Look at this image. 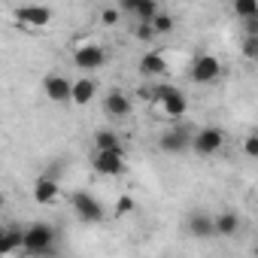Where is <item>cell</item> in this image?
Masks as SVG:
<instances>
[{
  "label": "cell",
  "mask_w": 258,
  "mask_h": 258,
  "mask_svg": "<svg viewBox=\"0 0 258 258\" xmlns=\"http://www.w3.org/2000/svg\"><path fill=\"white\" fill-rule=\"evenodd\" d=\"M55 228L52 225H46V222H34V225H28L25 228V234H22V252H28V255H55Z\"/></svg>",
  "instance_id": "obj_1"
},
{
  "label": "cell",
  "mask_w": 258,
  "mask_h": 258,
  "mask_svg": "<svg viewBox=\"0 0 258 258\" xmlns=\"http://www.w3.org/2000/svg\"><path fill=\"white\" fill-rule=\"evenodd\" d=\"M155 100L161 103V109L170 115V118H182L188 112V97L176 88V85H158L155 88Z\"/></svg>",
  "instance_id": "obj_2"
},
{
  "label": "cell",
  "mask_w": 258,
  "mask_h": 258,
  "mask_svg": "<svg viewBox=\"0 0 258 258\" xmlns=\"http://www.w3.org/2000/svg\"><path fill=\"white\" fill-rule=\"evenodd\" d=\"M70 207H73V213H76L82 222H100V219L106 216L103 204H100L91 191H73V195H70Z\"/></svg>",
  "instance_id": "obj_3"
},
{
  "label": "cell",
  "mask_w": 258,
  "mask_h": 258,
  "mask_svg": "<svg viewBox=\"0 0 258 258\" xmlns=\"http://www.w3.org/2000/svg\"><path fill=\"white\" fill-rule=\"evenodd\" d=\"M198 155H216L222 146H225V131L222 127H201V131L191 134V143H188Z\"/></svg>",
  "instance_id": "obj_4"
},
{
  "label": "cell",
  "mask_w": 258,
  "mask_h": 258,
  "mask_svg": "<svg viewBox=\"0 0 258 258\" xmlns=\"http://www.w3.org/2000/svg\"><path fill=\"white\" fill-rule=\"evenodd\" d=\"M91 167H94L100 176H118V173L124 170V152H121V146H118V149H97Z\"/></svg>",
  "instance_id": "obj_5"
},
{
  "label": "cell",
  "mask_w": 258,
  "mask_h": 258,
  "mask_svg": "<svg viewBox=\"0 0 258 258\" xmlns=\"http://www.w3.org/2000/svg\"><path fill=\"white\" fill-rule=\"evenodd\" d=\"M16 22L19 25H28V28H46L52 22V10L49 7H40V4H22L13 10Z\"/></svg>",
  "instance_id": "obj_6"
},
{
  "label": "cell",
  "mask_w": 258,
  "mask_h": 258,
  "mask_svg": "<svg viewBox=\"0 0 258 258\" xmlns=\"http://www.w3.org/2000/svg\"><path fill=\"white\" fill-rule=\"evenodd\" d=\"M222 76V64L216 55H198L195 64H191V79L198 85H213L216 79Z\"/></svg>",
  "instance_id": "obj_7"
},
{
  "label": "cell",
  "mask_w": 258,
  "mask_h": 258,
  "mask_svg": "<svg viewBox=\"0 0 258 258\" xmlns=\"http://www.w3.org/2000/svg\"><path fill=\"white\" fill-rule=\"evenodd\" d=\"M188 143H191V131H188L185 124H176V127H170V131L161 134L158 149L161 152H170V155H179V152L188 149Z\"/></svg>",
  "instance_id": "obj_8"
},
{
  "label": "cell",
  "mask_w": 258,
  "mask_h": 258,
  "mask_svg": "<svg viewBox=\"0 0 258 258\" xmlns=\"http://www.w3.org/2000/svg\"><path fill=\"white\" fill-rule=\"evenodd\" d=\"M73 64H76L79 70H100V67L106 64V52H103L97 43H85V46H79V49L73 52Z\"/></svg>",
  "instance_id": "obj_9"
},
{
  "label": "cell",
  "mask_w": 258,
  "mask_h": 258,
  "mask_svg": "<svg viewBox=\"0 0 258 258\" xmlns=\"http://www.w3.org/2000/svg\"><path fill=\"white\" fill-rule=\"evenodd\" d=\"M70 79L67 76H58V73H52V76H46L43 79V94L52 100V103H67L70 100Z\"/></svg>",
  "instance_id": "obj_10"
},
{
  "label": "cell",
  "mask_w": 258,
  "mask_h": 258,
  "mask_svg": "<svg viewBox=\"0 0 258 258\" xmlns=\"http://www.w3.org/2000/svg\"><path fill=\"white\" fill-rule=\"evenodd\" d=\"M118 10L134 16L137 22H152V16L158 13V0H118Z\"/></svg>",
  "instance_id": "obj_11"
},
{
  "label": "cell",
  "mask_w": 258,
  "mask_h": 258,
  "mask_svg": "<svg viewBox=\"0 0 258 258\" xmlns=\"http://www.w3.org/2000/svg\"><path fill=\"white\" fill-rule=\"evenodd\" d=\"M103 112L109 118H127V115H131V97L121 94V91H109L103 97Z\"/></svg>",
  "instance_id": "obj_12"
},
{
  "label": "cell",
  "mask_w": 258,
  "mask_h": 258,
  "mask_svg": "<svg viewBox=\"0 0 258 258\" xmlns=\"http://www.w3.org/2000/svg\"><path fill=\"white\" fill-rule=\"evenodd\" d=\"M58 195H61V185H58L55 176H40L34 182V201L37 204H55Z\"/></svg>",
  "instance_id": "obj_13"
},
{
  "label": "cell",
  "mask_w": 258,
  "mask_h": 258,
  "mask_svg": "<svg viewBox=\"0 0 258 258\" xmlns=\"http://www.w3.org/2000/svg\"><path fill=\"white\" fill-rule=\"evenodd\" d=\"M240 228H243V222H240L237 213H222V216L213 219V234L216 237H237Z\"/></svg>",
  "instance_id": "obj_14"
},
{
  "label": "cell",
  "mask_w": 258,
  "mask_h": 258,
  "mask_svg": "<svg viewBox=\"0 0 258 258\" xmlns=\"http://www.w3.org/2000/svg\"><path fill=\"white\" fill-rule=\"evenodd\" d=\"M188 234L198 237V240L216 237V234H213V216H210V213H191V216H188Z\"/></svg>",
  "instance_id": "obj_15"
},
{
  "label": "cell",
  "mask_w": 258,
  "mask_h": 258,
  "mask_svg": "<svg viewBox=\"0 0 258 258\" xmlns=\"http://www.w3.org/2000/svg\"><path fill=\"white\" fill-rule=\"evenodd\" d=\"M94 82L91 79H76L73 85H70V100L76 103V106H88L91 103V97H94Z\"/></svg>",
  "instance_id": "obj_16"
},
{
  "label": "cell",
  "mask_w": 258,
  "mask_h": 258,
  "mask_svg": "<svg viewBox=\"0 0 258 258\" xmlns=\"http://www.w3.org/2000/svg\"><path fill=\"white\" fill-rule=\"evenodd\" d=\"M164 70H167V61H164L161 52H146L140 58V73L143 76H161Z\"/></svg>",
  "instance_id": "obj_17"
},
{
  "label": "cell",
  "mask_w": 258,
  "mask_h": 258,
  "mask_svg": "<svg viewBox=\"0 0 258 258\" xmlns=\"http://www.w3.org/2000/svg\"><path fill=\"white\" fill-rule=\"evenodd\" d=\"M234 16L243 22L258 19V0H234Z\"/></svg>",
  "instance_id": "obj_18"
},
{
  "label": "cell",
  "mask_w": 258,
  "mask_h": 258,
  "mask_svg": "<svg viewBox=\"0 0 258 258\" xmlns=\"http://www.w3.org/2000/svg\"><path fill=\"white\" fill-rule=\"evenodd\" d=\"M149 25H152L155 37H164V34H170V31H173V25H176V22H173V16H167V13H161V10H158V13L152 16V22H149Z\"/></svg>",
  "instance_id": "obj_19"
},
{
  "label": "cell",
  "mask_w": 258,
  "mask_h": 258,
  "mask_svg": "<svg viewBox=\"0 0 258 258\" xmlns=\"http://www.w3.org/2000/svg\"><path fill=\"white\" fill-rule=\"evenodd\" d=\"M94 146H97V149H118V146H121V140H118V134H115V131L103 127V131H97V134H94Z\"/></svg>",
  "instance_id": "obj_20"
},
{
  "label": "cell",
  "mask_w": 258,
  "mask_h": 258,
  "mask_svg": "<svg viewBox=\"0 0 258 258\" xmlns=\"http://www.w3.org/2000/svg\"><path fill=\"white\" fill-rule=\"evenodd\" d=\"M134 207H137V204H134V198H131V195H121V198L115 201V207H112V213H115V216L121 219V216H127V213H131Z\"/></svg>",
  "instance_id": "obj_21"
},
{
  "label": "cell",
  "mask_w": 258,
  "mask_h": 258,
  "mask_svg": "<svg viewBox=\"0 0 258 258\" xmlns=\"http://www.w3.org/2000/svg\"><path fill=\"white\" fill-rule=\"evenodd\" d=\"M243 52H246V58H258V34H246V43H243Z\"/></svg>",
  "instance_id": "obj_22"
},
{
  "label": "cell",
  "mask_w": 258,
  "mask_h": 258,
  "mask_svg": "<svg viewBox=\"0 0 258 258\" xmlns=\"http://www.w3.org/2000/svg\"><path fill=\"white\" fill-rule=\"evenodd\" d=\"M134 34H137V40H143V43H149V40L155 37V31H152V25H149V22H137Z\"/></svg>",
  "instance_id": "obj_23"
},
{
  "label": "cell",
  "mask_w": 258,
  "mask_h": 258,
  "mask_svg": "<svg viewBox=\"0 0 258 258\" xmlns=\"http://www.w3.org/2000/svg\"><path fill=\"white\" fill-rule=\"evenodd\" d=\"M100 22H103V25H118V10L106 7V10L100 13Z\"/></svg>",
  "instance_id": "obj_24"
},
{
  "label": "cell",
  "mask_w": 258,
  "mask_h": 258,
  "mask_svg": "<svg viewBox=\"0 0 258 258\" xmlns=\"http://www.w3.org/2000/svg\"><path fill=\"white\" fill-rule=\"evenodd\" d=\"M243 149H246V155H249V158H255V155H258V137H252V134H249Z\"/></svg>",
  "instance_id": "obj_25"
},
{
  "label": "cell",
  "mask_w": 258,
  "mask_h": 258,
  "mask_svg": "<svg viewBox=\"0 0 258 258\" xmlns=\"http://www.w3.org/2000/svg\"><path fill=\"white\" fill-rule=\"evenodd\" d=\"M13 252V246L7 243V237H0V255H10Z\"/></svg>",
  "instance_id": "obj_26"
},
{
  "label": "cell",
  "mask_w": 258,
  "mask_h": 258,
  "mask_svg": "<svg viewBox=\"0 0 258 258\" xmlns=\"http://www.w3.org/2000/svg\"><path fill=\"white\" fill-rule=\"evenodd\" d=\"M4 207H7V195H4V191H0V210H4Z\"/></svg>",
  "instance_id": "obj_27"
},
{
  "label": "cell",
  "mask_w": 258,
  "mask_h": 258,
  "mask_svg": "<svg viewBox=\"0 0 258 258\" xmlns=\"http://www.w3.org/2000/svg\"><path fill=\"white\" fill-rule=\"evenodd\" d=\"M4 231H7V225H4V222H0V237H4Z\"/></svg>",
  "instance_id": "obj_28"
}]
</instances>
